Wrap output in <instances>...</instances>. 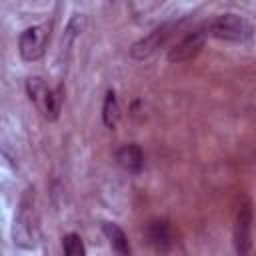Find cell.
Wrapping results in <instances>:
<instances>
[{
  "instance_id": "obj_11",
  "label": "cell",
  "mask_w": 256,
  "mask_h": 256,
  "mask_svg": "<svg viewBox=\"0 0 256 256\" xmlns=\"http://www.w3.org/2000/svg\"><path fill=\"white\" fill-rule=\"evenodd\" d=\"M118 120H120V104H118L116 92L108 90L106 96H104V102H102V122H104L106 128L114 130Z\"/></svg>"
},
{
  "instance_id": "obj_4",
  "label": "cell",
  "mask_w": 256,
  "mask_h": 256,
  "mask_svg": "<svg viewBox=\"0 0 256 256\" xmlns=\"http://www.w3.org/2000/svg\"><path fill=\"white\" fill-rule=\"evenodd\" d=\"M50 38V24H34L20 32L18 36V52L22 60L36 62L44 56Z\"/></svg>"
},
{
  "instance_id": "obj_3",
  "label": "cell",
  "mask_w": 256,
  "mask_h": 256,
  "mask_svg": "<svg viewBox=\"0 0 256 256\" xmlns=\"http://www.w3.org/2000/svg\"><path fill=\"white\" fill-rule=\"evenodd\" d=\"M206 30L210 36L226 42H246L252 36V24L248 18L236 12H224L212 18L206 24Z\"/></svg>"
},
{
  "instance_id": "obj_10",
  "label": "cell",
  "mask_w": 256,
  "mask_h": 256,
  "mask_svg": "<svg viewBox=\"0 0 256 256\" xmlns=\"http://www.w3.org/2000/svg\"><path fill=\"white\" fill-rule=\"evenodd\" d=\"M102 232H104V236L108 238L110 248H112L118 256H132V248H130L128 236H126V232H124L118 224H114V222H104V224H102Z\"/></svg>"
},
{
  "instance_id": "obj_6",
  "label": "cell",
  "mask_w": 256,
  "mask_h": 256,
  "mask_svg": "<svg viewBox=\"0 0 256 256\" xmlns=\"http://www.w3.org/2000/svg\"><path fill=\"white\" fill-rule=\"evenodd\" d=\"M234 250L236 256H250L252 250V204L246 200L234 220Z\"/></svg>"
},
{
  "instance_id": "obj_1",
  "label": "cell",
  "mask_w": 256,
  "mask_h": 256,
  "mask_svg": "<svg viewBox=\"0 0 256 256\" xmlns=\"http://www.w3.org/2000/svg\"><path fill=\"white\" fill-rule=\"evenodd\" d=\"M38 212H36V200H34V188H26L20 196L18 210L14 214L12 222V242L24 250H32L38 244L40 238V224H38Z\"/></svg>"
},
{
  "instance_id": "obj_8",
  "label": "cell",
  "mask_w": 256,
  "mask_h": 256,
  "mask_svg": "<svg viewBox=\"0 0 256 256\" xmlns=\"http://www.w3.org/2000/svg\"><path fill=\"white\" fill-rule=\"evenodd\" d=\"M146 238L156 252H168L174 246V232L168 220L156 218L146 226Z\"/></svg>"
},
{
  "instance_id": "obj_7",
  "label": "cell",
  "mask_w": 256,
  "mask_h": 256,
  "mask_svg": "<svg viewBox=\"0 0 256 256\" xmlns=\"http://www.w3.org/2000/svg\"><path fill=\"white\" fill-rule=\"evenodd\" d=\"M172 28H174V24H160V26L154 28L150 34H146L144 38L136 40V42L130 46V56H132L134 60H144V58L152 56V54L168 40V36L172 34Z\"/></svg>"
},
{
  "instance_id": "obj_2",
  "label": "cell",
  "mask_w": 256,
  "mask_h": 256,
  "mask_svg": "<svg viewBox=\"0 0 256 256\" xmlns=\"http://www.w3.org/2000/svg\"><path fill=\"white\" fill-rule=\"evenodd\" d=\"M26 94L36 110L46 120H56L62 108V88H50L40 76H30L26 80Z\"/></svg>"
},
{
  "instance_id": "obj_9",
  "label": "cell",
  "mask_w": 256,
  "mask_h": 256,
  "mask_svg": "<svg viewBox=\"0 0 256 256\" xmlns=\"http://www.w3.org/2000/svg\"><path fill=\"white\" fill-rule=\"evenodd\" d=\"M116 162L128 174H138L144 168V152L138 144H124L116 152Z\"/></svg>"
},
{
  "instance_id": "obj_5",
  "label": "cell",
  "mask_w": 256,
  "mask_h": 256,
  "mask_svg": "<svg viewBox=\"0 0 256 256\" xmlns=\"http://www.w3.org/2000/svg\"><path fill=\"white\" fill-rule=\"evenodd\" d=\"M206 38H208L206 26H200V28L190 30L186 36H182V38L168 50V60L174 62V64H178V62H186V60L194 58V56L202 50Z\"/></svg>"
},
{
  "instance_id": "obj_12",
  "label": "cell",
  "mask_w": 256,
  "mask_h": 256,
  "mask_svg": "<svg viewBox=\"0 0 256 256\" xmlns=\"http://www.w3.org/2000/svg\"><path fill=\"white\" fill-rule=\"evenodd\" d=\"M62 250L64 256H86V246L76 232H70L62 238Z\"/></svg>"
}]
</instances>
